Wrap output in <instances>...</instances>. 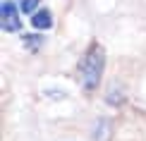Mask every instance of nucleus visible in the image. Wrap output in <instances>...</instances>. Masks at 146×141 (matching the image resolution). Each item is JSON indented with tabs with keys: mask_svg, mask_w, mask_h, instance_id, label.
Here are the masks:
<instances>
[{
	"mask_svg": "<svg viewBox=\"0 0 146 141\" xmlns=\"http://www.w3.org/2000/svg\"><path fill=\"white\" fill-rule=\"evenodd\" d=\"M24 43H31V46L36 48V46L41 43V38H38V36H27V41H24Z\"/></svg>",
	"mask_w": 146,
	"mask_h": 141,
	"instance_id": "obj_5",
	"label": "nucleus"
},
{
	"mask_svg": "<svg viewBox=\"0 0 146 141\" xmlns=\"http://www.w3.org/2000/svg\"><path fill=\"white\" fill-rule=\"evenodd\" d=\"M0 19H3V31H19L22 22H19V12H17V5L12 0H3L0 5Z\"/></svg>",
	"mask_w": 146,
	"mask_h": 141,
	"instance_id": "obj_2",
	"label": "nucleus"
},
{
	"mask_svg": "<svg viewBox=\"0 0 146 141\" xmlns=\"http://www.w3.org/2000/svg\"><path fill=\"white\" fill-rule=\"evenodd\" d=\"M103 67H106V50L101 43H91L89 50L84 53L82 62H79V74H82V86L86 91H94L101 84Z\"/></svg>",
	"mask_w": 146,
	"mask_h": 141,
	"instance_id": "obj_1",
	"label": "nucleus"
},
{
	"mask_svg": "<svg viewBox=\"0 0 146 141\" xmlns=\"http://www.w3.org/2000/svg\"><path fill=\"white\" fill-rule=\"evenodd\" d=\"M31 26L34 29H50L53 26V15L50 10H38L31 15Z\"/></svg>",
	"mask_w": 146,
	"mask_h": 141,
	"instance_id": "obj_3",
	"label": "nucleus"
},
{
	"mask_svg": "<svg viewBox=\"0 0 146 141\" xmlns=\"http://www.w3.org/2000/svg\"><path fill=\"white\" fill-rule=\"evenodd\" d=\"M36 7H38V0H19V10L27 15H34Z\"/></svg>",
	"mask_w": 146,
	"mask_h": 141,
	"instance_id": "obj_4",
	"label": "nucleus"
}]
</instances>
